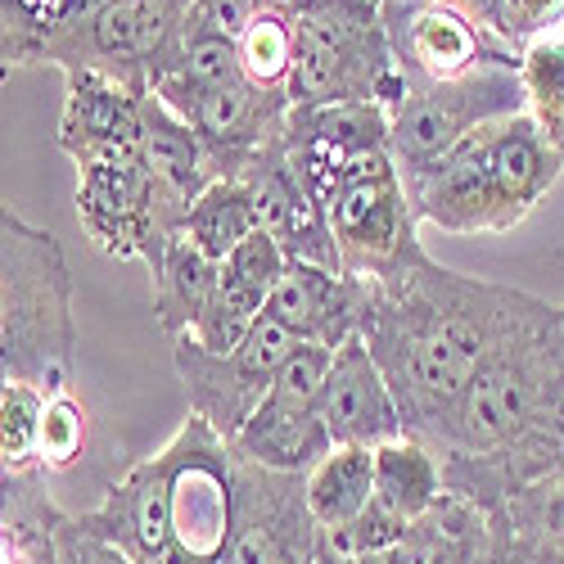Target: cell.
Masks as SVG:
<instances>
[{
  "instance_id": "1",
  "label": "cell",
  "mask_w": 564,
  "mask_h": 564,
  "mask_svg": "<svg viewBox=\"0 0 564 564\" xmlns=\"http://www.w3.org/2000/svg\"><path fill=\"white\" fill-rule=\"evenodd\" d=\"M370 285L361 339L402 406L406 434L438 447L475 370L538 299L452 271L425 245L384 275H370Z\"/></svg>"
},
{
  "instance_id": "2",
  "label": "cell",
  "mask_w": 564,
  "mask_h": 564,
  "mask_svg": "<svg viewBox=\"0 0 564 564\" xmlns=\"http://www.w3.org/2000/svg\"><path fill=\"white\" fill-rule=\"evenodd\" d=\"M77 348L73 275L51 230L0 213V384H32L45 398L68 389Z\"/></svg>"
},
{
  "instance_id": "3",
  "label": "cell",
  "mask_w": 564,
  "mask_h": 564,
  "mask_svg": "<svg viewBox=\"0 0 564 564\" xmlns=\"http://www.w3.org/2000/svg\"><path fill=\"white\" fill-rule=\"evenodd\" d=\"M564 402V330L560 307L533 303L529 316L484 357L469 380L438 456L501 452Z\"/></svg>"
},
{
  "instance_id": "4",
  "label": "cell",
  "mask_w": 564,
  "mask_h": 564,
  "mask_svg": "<svg viewBox=\"0 0 564 564\" xmlns=\"http://www.w3.org/2000/svg\"><path fill=\"white\" fill-rule=\"evenodd\" d=\"M290 109L406 100V77L393 59L380 0H312L299 14V59L290 73Z\"/></svg>"
},
{
  "instance_id": "5",
  "label": "cell",
  "mask_w": 564,
  "mask_h": 564,
  "mask_svg": "<svg viewBox=\"0 0 564 564\" xmlns=\"http://www.w3.org/2000/svg\"><path fill=\"white\" fill-rule=\"evenodd\" d=\"M199 0H113L68 23L41 51V64L68 73H100L131 90H154L181 55L185 23Z\"/></svg>"
},
{
  "instance_id": "6",
  "label": "cell",
  "mask_w": 564,
  "mask_h": 564,
  "mask_svg": "<svg viewBox=\"0 0 564 564\" xmlns=\"http://www.w3.org/2000/svg\"><path fill=\"white\" fill-rule=\"evenodd\" d=\"M167 475L172 564H221L235 533V447L199 415L159 447Z\"/></svg>"
},
{
  "instance_id": "7",
  "label": "cell",
  "mask_w": 564,
  "mask_h": 564,
  "mask_svg": "<svg viewBox=\"0 0 564 564\" xmlns=\"http://www.w3.org/2000/svg\"><path fill=\"white\" fill-rule=\"evenodd\" d=\"M185 208L167 195L145 159H109L77 167V217L90 245L122 262L154 267L185 230Z\"/></svg>"
},
{
  "instance_id": "8",
  "label": "cell",
  "mask_w": 564,
  "mask_h": 564,
  "mask_svg": "<svg viewBox=\"0 0 564 564\" xmlns=\"http://www.w3.org/2000/svg\"><path fill=\"white\" fill-rule=\"evenodd\" d=\"M299 344L303 339H294L275 316H262L230 352H213L195 335L172 339V366L191 398V415L208 420L226 443H235Z\"/></svg>"
},
{
  "instance_id": "9",
  "label": "cell",
  "mask_w": 564,
  "mask_h": 564,
  "mask_svg": "<svg viewBox=\"0 0 564 564\" xmlns=\"http://www.w3.org/2000/svg\"><path fill=\"white\" fill-rule=\"evenodd\" d=\"M520 64H492L460 82L406 86V100L389 113V150L402 176L425 172L447 159L469 131H479L506 113H520Z\"/></svg>"
},
{
  "instance_id": "10",
  "label": "cell",
  "mask_w": 564,
  "mask_h": 564,
  "mask_svg": "<svg viewBox=\"0 0 564 564\" xmlns=\"http://www.w3.org/2000/svg\"><path fill=\"white\" fill-rule=\"evenodd\" d=\"M330 230L339 245V267L348 275H384L420 249V217L411 208L402 167L389 145L366 150L348 167L339 199L330 208Z\"/></svg>"
},
{
  "instance_id": "11",
  "label": "cell",
  "mask_w": 564,
  "mask_h": 564,
  "mask_svg": "<svg viewBox=\"0 0 564 564\" xmlns=\"http://www.w3.org/2000/svg\"><path fill=\"white\" fill-rule=\"evenodd\" d=\"M330 361H335V348L299 344L294 357L280 366L271 393L262 398V406L253 411V420L230 447L267 469H280V475H307L335 447L330 430L321 420V393H325Z\"/></svg>"
},
{
  "instance_id": "12",
  "label": "cell",
  "mask_w": 564,
  "mask_h": 564,
  "mask_svg": "<svg viewBox=\"0 0 564 564\" xmlns=\"http://www.w3.org/2000/svg\"><path fill=\"white\" fill-rule=\"evenodd\" d=\"M316 551L321 529L303 475H280L249 456L235 460V533L221 564H316Z\"/></svg>"
},
{
  "instance_id": "13",
  "label": "cell",
  "mask_w": 564,
  "mask_h": 564,
  "mask_svg": "<svg viewBox=\"0 0 564 564\" xmlns=\"http://www.w3.org/2000/svg\"><path fill=\"white\" fill-rule=\"evenodd\" d=\"M393 59L406 86H443L460 82L492 64H520V55L469 14L443 0H415V6H380Z\"/></svg>"
},
{
  "instance_id": "14",
  "label": "cell",
  "mask_w": 564,
  "mask_h": 564,
  "mask_svg": "<svg viewBox=\"0 0 564 564\" xmlns=\"http://www.w3.org/2000/svg\"><path fill=\"white\" fill-rule=\"evenodd\" d=\"M389 145V113L380 105H330V109H290L285 150L312 204L330 217L348 167Z\"/></svg>"
},
{
  "instance_id": "15",
  "label": "cell",
  "mask_w": 564,
  "mask_h": 564,
  "mask_svg": "<svg viewBox=\"0 0 564 564\" xmlns=\"http://www.w3.org/2000/svg\"><path fill=\"white\" fill-rule=\"evenodd\" d=\"M402 181L415 217L447 235H501L520 226L497 195V181L488 167V127L469 131L447 159Z\"/></svg>"
},
{
  "instance_id": "16",
  "label": "cell",
  "mask_w": 564,
  "mask_h": 564,
  "mask_svg": "<svg viewBox=\"0 0 564 564\" xmlns=\"http://www.w3.org/2000/svg\"><path fill=\"white\" fill-rule=\"evenodd\" d=\"M64 113H59V150L86 167L109 159H140L145 140V96L100 73H68L64 77Z\"/></svg>"
},
{
  "instance_id": "17",
  "label": "cell",
  "mask_w": 564,
  "mask_h": 564,
  "mask_svg": "<svg viewBox=\"0 0 564 564\" xmlns=\"http://www.w3.org/2000/svg\"><path fill=\"white\" fill-rule=\"evenodd\" d=\"M185 122L195 127V135L204 140V150L217 167L221 181H235L267 140L285 127L290 118V96H275V90H258L249 77L226 82L213 90H199L176 109Z\"/></svg>"
},
{
  "instance_id": "18",
  "label": "cell",
  "mask_w": 564,
  "mask_h": 564,
  "mask_svg": "<svg viewBox=\"0 0 564 564\" xmlns=\"http://www.w3.org/2000/svg\"><path fill=\"white\" fill-rule=\"evenodd\" d=\"M321 420L335 447H384L393 438H406L402 406L361 335L335 348L321 393Z\"/></svg>"
},
{
  "instance_id": "19",
  "label": "cell",
  "mask_w": 564,
  "mask_h": 564,
  "mask_svg": "<svg viewBox=\"0 0 564 564\" xmlns=\"http://www.w3.org/2000/svg\"><path fill=\"white\" fill-rule=\"evenodd\" d=\"M370 290H375L370 275L290 262L267 303V316H275L303 344L339 348L352 335H361V321L370 312Z\"/></svg>"
},
{
  "instance_id": "20",
  "label": "cell",
  "mask_w": 564,
  "mask_h": 564,
  "mask_svg": "<svg viewBox=\"0 0 564 564\" xmlns=\"http://www.w3.org/2000/svg\"><path fill=\"white\" fill-rule=\"evenodd\" d=\"M285 267H290L285 249H280L267 230H253L249 240L221 262L213 307L195 330V339L213 352H230L267 316V303L280 285V275H285Z\"/></svg>"
},
{
  "instance_id": "21",
  "label": "cell",
  "mask_w": 564,
  "mask_h": 564,
  "mask_svg": "<svg viewBox=\"0 0 564 564\" xmlns=\"http://www.w3.org/2000/svg\"><path fill=\"white\" fill-rule=\"evenodd\" d=\"M488 167L510 217L524 221L555 191L564 172V145L529 109H520L488 122Z\"/></svg>"
},
{
  "instance_id": "22",
  "label": "cell",
  "mask_w": 564,
  "mask_h": 564,
  "mask_svg": "<svg viewBox=\"0 0 564 564\" xmlns=\"http://www.w3.org/2000/svg\"><path fill=\"white\" fill-rule=\"evenodd\" d=\"M86 529L41 492V475H6L0 560L6 564H82Z\"/></svg>"
},
{
  "instance_id": "23",
  "label": "cell",
  "mask_w": 564,
  "mask_h": 564,
  "mask_svg": "<svg viewBox=\"0 0 564 564\" xmlns=\"http://www.w3.org/2000/svg\"><path fill=\"white\" fill-rule=\"evenodd\" d=\"M150 280H154V321L167 339H181V335H195L208 307H213V294H217V280H221V262L213 253H204L191 235H176L167 245V253L150 267Z\"/></svg>"
},
{
  "instance_id": "24",
  "label": "cell",
  "mask_w": 564,
  "mask_h": 564,
  "mask_svg": "<svg viewBox=\"0 0 564 564\" xmlns=\"http://www.w3.org/2000/svg\"><path fill=\"white\" fill-rule=\"evenodd\" d=\"M140 159L159 176V185L167 195H176L185 208H191L217 176L204 140L195 135V127L185 122L176 109H167L154 90L145 96V140H140Z\"/></svg>"
},
{
  "instance_id": "25",
  "label": "cell",
  "mask_w": 564,
  "mask_h": 564,
  "mask_svg": "<svg viewBox=\"0 0 564 564\" xmlns=\"http://www.w3.org/2000/svg\"><path fill=\"white\" fill-rule=\"evenodd\" d=\"M447 497L443 456L420 438H393L375 447V501L402 514L406 524H420Z\"/></svg>"
},
{
  "instance_id": "26",
  "label": "cell",
  "mask_w": 564,
  "mask_h": 564,
  "mask_svg": "<svg viewBox=\"0 0 564 564\" xmlns=\"http://www.w3.org/2000/svg\"><path fill=\"white\" fill-rule=\"evenodd\" d=\"M307 510L316 529H344L375 501V447H330L307 475Z\"/></svg>"
},
{
  "instance_id": "27",
  "label": "cell",
  "mask_w": 564,
  "mask_h": 564,
  "mask_svg": "<svg viewBox=\"0 0 564 564\" xmlns=\"http://www.w3.org/2000/svg\"><path fill=\"white\" fill-rule=\"evenodd\" d=\"M253 230H262V221L245 181H213L185 213V235L217 262H226Z\"/></svg>"
},
{
  "instance_id": "28",
  "label": "cell",
  "mask_w": 564,
  "mask_h": 564,
  "mask_svg": "<svg viewBox=\"0 0 564 564\" xmlns=\"http://www.w3.org/2000/svg\"><path fill=\"white\" fill-rule=\"evenodd\" d=\"M510 533L529 564H564V469L506 501Z\"/></svg>"
},
{
  "instance_id": "29",
  "label": "cell",
  "mask_w": 564,
  "mask_h": 564,
  "mask_svg": "<svg viewBox=\"0 0 564 564\" xmlns=\"http://www.w3.org/2000/svg\"><path fill=\"white\" fill-rule=\"evenodd\" d=\"M299 59V19L294 14H253L240 28V68L258 90L285 96Z\"/></svg>"
},
{
  "instance_id": "30",
  "label": "cell",
  "mask_w": 564,
  "mask_h": 564,
  "mask_svg": "<svg viewBox=\"0 0 564 564\" xmlns=\"http://www.w3.org/2000/svg\"><path fill=\"white\" fill-rule=\"evenodd\" d=\"M514 73H520L524 109L564 145V32L529 41Z\"/></svg>"
},
{
  "instance_id": "31",
  "label": "cell",
  "mask_w": 564,
  "mask_h": 564,
  "mask_svg": "<svg viewBox=\"0 0 564 564\" xmlns=\"http://www.w3.org/2000/svg\"><path fill=\"white\" fill-rule=\"evenodd\" d=\"M45 398L32 384H0V465L6 475H45L41 469V420Z\"/></svg>"
},
{
  "instance_id": "32",
  "label": "cell",
  "mask_w": 564,
  "mask_h": 564,
  "mask_svg": "<svg viewBox=\"0 0 564 564\" xmlns=\"http://www.w3.org/2000/svg\"><path fill=\"white\" fill-rule=\"evenodd\" d=\"M86 452V411L82 402L64 389L45 402V420H41V469L45 475H59L73 469Z\"/></svg>"
},
{
  "instance_id": "33",
  "label": "cell",
  "mask_w": 564,
  "mask_h": 564,
  "mask_svg": "<svg viewBox=\"0 0 564 564\" xmlns=\"http://www.w3.org/2000/svg\"><path fill=\"white\" fill-rule=\"evenodd\" d=\"M560 19H564V0H497V28L514 55H520L529 41L551 36V28Z\"/></svg>"
},
{
  "instance_id": "34",
  "label": "cell",
  "mask_w": 564,
  "mask_h": 564,
  "mask_svg": "<svg viewBox=\"0 0 564 564\" xmlns=\"http://www.w3.org/2000/svg\"><path fill=\"white\" fill-rule=\"evenodd\" d=\"M469 564H529V555L520 551V542H514V533H510L506 510L488 514V533H484V542H479V551Z\"/></svg>"
},
{
  "instance_id": "35",
  "label": "cell",
  "mask_w": 564,
  "mask_h": 564,
  "mask_svg": "<svg viewBox=\"0 0 564 564\" xmlns=\"http://www.w3.org/2000/svg\"><path fill=\"white\" fill-rule=\"evenodd\" d=\"M230 6L240 10L245 19H253V14H294L299 19L312 0H230Z\"/></svg>"
},
{
  "instance_id": "36",
  "label": "cell",
  "mask_w": 564,
  "mask_h": 564,
  "mask_svg": "<svg viewBox=\"0 0 564 564\" xmlns=\"http://www.w3.org/2000/svg\"><path fill=\"white\" fill-rule=\"evenodd\" d=\"M86 529V524H82ZM82 564H131L118 546H109V542H100V538H90L86 533V555H82Z\"/></svg>"
},
{
  "instance_id": "37",
  "label": "cell",
  "mask_w": 564,
  "mask_h": 564,
  "mask_svg": "<svg viewBox=\"0 0 564 564\" xmlns=\"http://www.w3.org/2000/svg\"><path fill=\"white\" fill-rule=\"evenodd\" d=\"M380 6H415V0H380Z\"/></svg>"
},
{
  "instance_id": "38",
  "label": "cell",
  "mask_w": 564,
  "mask_h": 564,
  "mask_svg": "<svg viewBox=\"0 0 564 564\" xmlns=\"http://www.w3.org/2000/svg\"><path fill=\"white\" fill-rule=\"evenodd\" d=\"M560 330H564V303H560Z\"/></svg>"
}]
</instances>
